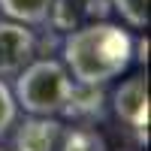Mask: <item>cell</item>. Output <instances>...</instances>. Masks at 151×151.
I'll use <instances>...</instances> for the list:
<instances>
[{"instance_id": "9c48e42d", "label": "cell", "mask_w": 151, "mask_h": 151, "mask_svg": "<svg viewBox=\"0 0 151 151\" xmlns=\"http://www.w3.org/2000/svg\"><path fill=\"white\" fill-rule=\"evenodd\" d=\"M109 6L130 24V27L142 30L148 27V0H109Z\"/></svg>"}, {"instance_id": "52a82bcc", "label": "cell", "mask_w": 151, "mask_h": 151, "mask_svg": "<svg viewBox=\"0 0 151 151\" xmlns=\"http://www.w3.org/2000/svg\"><path fill=\"white\" fill-rule=\"evenodd\" d=\"M103 91L100 85H79L73 82V91H70V100L60 115H73V118H97L103 112Z\"/></svg>"}, {"instance_id": "6da1fadb", "label": "cell", "mask_w": 151, "mask_h": 151, "mask_svg": "<svg viewBox=\"0 0 151 151\" xmlns=\"http://www.w3.org/2000/svg\"><path fill=\"white\" fill-rule=\"evenodd\" d=\"M67 73L79 85H109L112 79L133 64V36L130 30L112 21H91L64 36Z\"/></svg>"}, {"instance_id": "8fae6325", "label": "cell", "mask_w": 151, "mask_h": 151, "mask_svg": "<svg viewBox=\"0 0 151 151\" xmlns=\"http://www.w3.org/2000/svg\"><path fill=\"white\" fill-rule=\"evenodd\" d=\"M15 115H18V103L12 97V88L0 79V136L15 124Z\"/></svg>"}, {"instance_id": "277c9868", "label": "cell", "mask_w": 151, "mask_h": 151, "mask_svg": "<svg viewBox=\"0 0 151 151\" xmlns=\"http://www.w3.org/2000/svg\"><path fill=\"white\" fill-rule=\"evenodd\" d=\"M36 55V36L21 21H0V76H15Z\"/></svg>"}, {"instance_id": "30bf717a", "label": "cell", "mask_w": 151, "mask_h": 151, "mask_svg": "<svg viewBox=\"0 0 151 151\" xmlns=\"http://www.w3.org/2000/svg\"><path fill=\"white\" fill-rule=\"evenodd\" d=\"M60 151H106V145L94 130H67Z\"/></svg>"}, {"instance_id": "ba28073f", "label": "cell", "mask_w": 151, "mask_h": 151, "mask_svg": "<svg viewBox=\"0 0 151 151\" xmlns=\"http://www.w3.org/2000/svg\"><path fill=\"white\" fill-rule=\"evenodd\" d=\"M48 9H52V0H0V12L27 27L48 21Z\"/></svg>"}, {"instance_id": "8992f818", "label": "cell", "mask_w": 151, "mask_h": 151, "mask_svg": "<svg viewBox=\"0 0 151 151\" xmlns=\"http://www.w3.org/2000/svg\"><path fill=\"white\" fill-rule=\"evenodd\" d=\"M109 0H52V9H48V21L52 27L60 33H70L82 24L91 21H106L109 18Z\"/></svg>"}, {"instance_id": "7a4b0ae2", "label": "cell", "mask_w": 151, "mask_h": 151, "mask_svg": "<svg viewBox=\"0 0 151 151\" xmlns=\"http://www.w3.org/2000/svg\"><path fill=\"white\" fill-rule=\"evenodd\" d=\"M73 91V76L55 58L30 60L15 73L12 97L30 115H60Z\"/></svg>"}, {"instance_id": "3957f363", "label": "cell", "mask_w": 151, "mask_h": 151, "mask_svg": "<svg viewBox=\"0 0 151 151\" xmlns=\"http://www.w3.org/2000/svg\"><path fill=\"white\" fill-rule=\"evenodd\" d=\"M112 109L115 115L136 133V142L148 145V76L133 73L127 82L112 94Z\"/></svg>"}, {"instance_id": "5b68a950", "label": "cell", "mask_w": 151, "mask_h": 151, "mask_svg": "<svg viewBox=\"0 0 151 151\" xmlns=\"http://www.w3.org/2000/svg\"><path fill=\"white\" fill-rule=\"evenodd\" d=\"M67 127L55 115H30L18 124L12 145L15 151H60Z\"/></svg>"}]
</instances>
